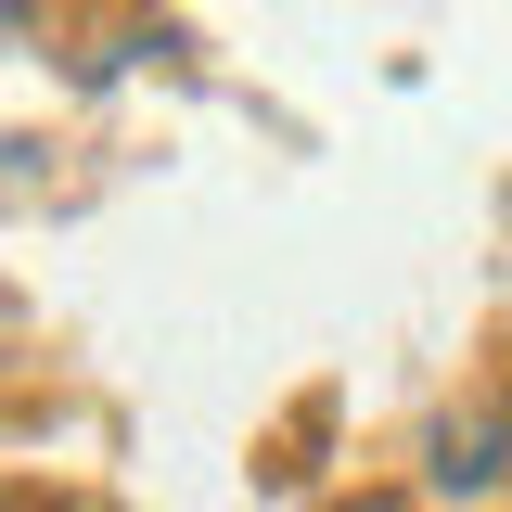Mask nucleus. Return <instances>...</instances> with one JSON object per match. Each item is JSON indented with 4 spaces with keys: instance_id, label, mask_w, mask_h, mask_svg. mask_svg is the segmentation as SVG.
I'll return each mask as SVG.
<instances>
[]
</instances>
